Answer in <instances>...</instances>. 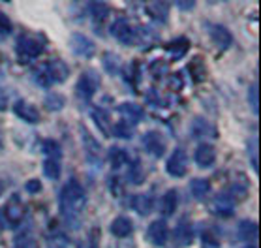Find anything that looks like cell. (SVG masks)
Segmentation results:
<instances>
[{
  "mask_svg": "<svg viewBox=\"0 0 261 248\" xmlns=\"http://www.w3.org/2000/svg\"><path fill=\"white\" fill-rule=\"evenodd\" d=\"M100 83H101V79H100V76H98V71L87 70L85 73H81L77 85H75V92H77L79 100L90 102V98L94 96V92L98 90V87H100Z\"/></svg>",
  "mask_w": 261,
  "mask_h": 248,
  "instance_id": "3",
  "label": "cell"
},
{
  "mask_svg": "<svg viewBox=\"0 0 261 248\" xmlns=\"http://www.w3.org/2000/svg\"><path fill=\"white\" fill-rule=\"evenodd\" d=\"M13 113L17 115L19 118H23L24 122H30V124H36L40 122V111H38V107L34 104H30L27 100H19L15 102V106H13Z\"/></svg>",
  "mask_w": 261,
  "mask_h": 248,
  "instance_id": "8",
  "label": "cell"
},
{
  "mask_svg": "<svg viewBox=\"0 0 261 248\" xmlns=\"http://www.w3.org/2000/svg\"><path fill=\"white\" fill-rule=\"evenodd\" d=\"M109 32H111V36H113L115 40H119L120 43H124V45H130V43H134L136 41V29L132 27V23L128 21V19L120 17L117 19L111 27H109Z\"/></svg>",
  "mask_w": 261,
  "mask_h": 248,
  "instance_id": "4",
  "label": "cell"
},
{
  "mask_svg": "<svg viewBox=\"0 0 261 248\" xmlns=\"http://www.w3.org/2000/svg\"><path fill=\"white\" fill-rule=\"evenodd\" d=\"M188 49H190V41L186 40V38H177V40L169 41L166 45V51L171 55V59H175V60L182 59L184 55L188 53Z\"/></svg>",
  "mask_w": 261,
  "mask_h": 248,
  "instance_id": "19",
  "label": "cell"
},
{
  "mask_svg": "<svg viewBox=\"0 0 261 248\" xmlns=\"http://www.w3.org/2000/svg\"><path fill=\"white\" fill-rule=\"evenodd\" d=\"M81 137H83V145L87 154H89L90 158H98L100 156V145H98L94 137L90 136V132L87 128H81Z\"/></svg>",
  "mask_w": 261,
  "mask_h": 248,
  "instance_id": "27",
  "label": "cell"
},
{
  "mask_svg": "<svg viewBox=\"0 0 261 248\" xmlns=\"http://www.w3.org/2000/svg\"><path fill=\"white\" fill-rule=\"evenodd\" d=\"M43 49H45V41H43L40 36L23 34L17 40V47H15V51H17L19 62L29 64V62H32V60L38 59V57L43 53Z\"/></svg>",
  "mask_w": 261,
  "mask_h": 248,
  "instance_id": "2",
  "label": "cell"
},
{
  "mask_svg": "<svg viewBox=\"0 0 261 248\" xmlns=\"http://www.w3.org/2000/svg\"><path fill=\"white\" fill-rule=\"evenodd\" d=\"M134 231V224H132L130 218H126V216H117V218L111 222V233L115 237H119V239H124L128 237Z\"/></svg>",
  "mask_w": 261,
  "mask_h": 248,
  "instance_id": "18",
  "label": "cell"
},
{
  "mask_svg": "<svg viewBox=\"0 0 261 248\" xmlns=\"http://www.w3.org/2000/svg\"><path fill=\"white\" fill-rule=\"evenodd\" d=\"M103 66L107 68L109 73H117L119 71V59H117V55H111V53H106L103 57Z\"/></svg>",
  "mask_w": 261,
  "mask_h": 248,
  "instance_id": "38",
  "label": "cell"
},
{
  "mask_svg": "<svg viewBox=\"0 0 261 248\" xmlns=\"http://www.w3.org/2000/svg\"><path fill=\"white\" fill-rule=\"evenodd\" d=\"M194 158H196L199 167H211L216 162V148L213 145H208V143H203V145L197 147Z\"/></svg>",
  "mask_w": 261,
  "mask_h": 248,
  "instance_id": "15",
  "label": "cell"
},
{
  "mask_svg": "<svg viewBox=\"0 0 261 248\" xmlns=\"http://www.w3.org/2000/svg\"><path fill=\"white\" fill-rule=\"evenodd\" d=\"M109 162H111V165H113L115 169H119L120 165H124L126 162H128V154H126L122 148L113 147L109 151Z\"/></svg>",
  "mask_w": 261,
  "mask_h": 248,
  "instance_id": "32",
  "label": "cell"
},
{
  "mask_svg": "<svg viewBox=\"0 0 261 248\" xmlns=\"http://www.w3.org/2000/svg\"><path fill=\"white\" fill-rule=\"evenodd\" d=\"M111 134H113L115 137H122V139H130L132 137V126L130 124H126L124 120H120V122L113 124L111 126Z\"/></svg>",
  "mask_w": 261,
  "mask_h": 248,
  "instance_id": "34",
  "label": "cell"
},
{
  "mask_svg": "<svg viewBox=\"0 0 261 248\" xmlns=\"http://www.w3.org/2000/svg\"><path fill=\"white\" fill-rule=\"evenodd\" d=\"M60 171H62V167H60V158L45 156V160H43V173H45V177L51 179V181H57V179L60 177Z\"/></svg>",
  "mask_w": 261,
  "mask_h": 248,
  "instance_id": "26",
  "label": "cell"
},
{
  "mask_svg": "<svg viewBox=\"0 0 261 248\" xmlns=\"http://www.w3.org/2000/svg\"><path fill=\"white\" fill-rule=\"evenodd\" d=\"M4 102H6V96L0 92V109H4V107H6V104H4Z\"/></svg>",
  "mask_w": 261,
  "mask_h": 248,
  "instance_id": "44",
  "label": "cell"
},
{
  "mask_svg": "<svg viewBox=\"0 0 261 248\" xmlns=\"http://www.w3.org/2000/svg\"><path fill=\"white\" fill-rule=\"evenodd\" d=\"M45 107H47L49 111H60L62 107H64V96L62 94H47L45 96V100H43Z\"/></svg>",
  "mask_w": 261,
  "mask_h": 248,
  "instance_id": "33",
  "label": "cell"
},
{
  "mask_svg": "<svg viewBox=\"0 0 261 248\" xmlns=\"http://www.w3.org/2000/svg\"><path fill=\"white\" fill-rule=\"evenodd\" d=\"M167 237H169V230H167L166 220H156V222H152V224L148 226L147 239L154 246H164L167 242Z\"/></svg>",
  "mask_w": 261,
  "mask_h": 248,
  "instance_id": "9",
  "label": "cell"
},
{
  "mask_svg": "<svg viewBox=\"0 0 261 248\" xmlns=\"http://www.w3.org/2000/svg\"><path fill=\"white\" fill-rule=\"evenodd\" d=\"M166 169L171 177H184L186 175V169H188V156L182 148H177L175 153L169 156L166 164Z\"/></svg>",
  "mask_w": 261,
  "mask_h": 248,
  "instance_id": "6",
  "label": "cell"
},
{
  "mask_svg": "<svg viewBox=\"0 0 261 248\" xmlns=\"http://www.w3.org/2000/svg\"><path fill=\"white\" fill-rule=\"evenodd\" d=\"M188 70H190V76L194 77L196 83H201L203 79L207 77V64H205V60H203L201 57H196L194 60H190Z\"/></svg>",
  "mask_w": 261,
  "mask_h": 248,
  "instance_id": "25",
  "label": "cell"
},
{
  "mask_svg": "<svg viewBox=\"0 0 261 248\" xmlns=\"http://www.w3.org/2000/svg\"><path fill=\"white\" fill-rule=\"evenodd\" d=\"M143 177H145V171H143V167H141V162H139V160L130 162V169H128V179H130V183L141 184Z\"/></svg>",
  "mask_w": 261,
  "mask_h": 248,
  "instance_id": "31",
  "label": "cell"
},
{
  "mask_svg": "<svg viewBox=\"0 0 261 248\" xmlns=\"http://www.w3.org/2000/svg\"><path fill=\"white\" fill-rule=\"evenodd\" d=\"M177 201H178L177 190H167L160 201L162 214H164V216H171V214L175 213V209H177Z\"/></svg>",
  "mask_w": 261,
  "mask_h": 248,
  "instance_id": "22",
  "label": "cell"
},
{
  "mask_svg": "<svg viewBox=\"0 0 261 248\" xmlns=\"http://www.w3.org/2000/svg\"><path fill=\"white\" fill-rule=\"evenodd\" d=\"M190 190L196 200H203L208 194V190H211V183H208L207 179H192Z\"/></svg>",
  "mask_w": 261,
  "mask_h": 248,
  "instance_id": "29",
  "label": "cell"
},
{
  "mask_svg": "<svg viewBox=\"0 0 261 248\" xmlns=\"http://www.w3.org/2000/svg\"><path fill=\"white\" fill-rule=\"evenodd\" d=\"M70 49L73 55H77V57H81V59H90L92 55L96 53V45L94 41H90L89 38L85 34H79V32H75V34L70 36Z\"/></svg>",
  "mask_w": 261,
  "mask_h": 248,
  "instance_id": "5",
  "label": "cell"
},
{
  "mask_svg": "<svg viewBox=\"0 0 261 248\" xmlns=\"http://www.w3.org/2000/svg\"><path fill=\"white\" fill-rule=\"evenodd\" d=\"M248 100L252 104V109L254 113L257 115L259 113V89H257V85H250V90H248Z\"/></svg>",
  "mask_w": 261,
  "mask_h": 248,
  "instance_id": "37",
  "label": "cell"
},
{
  "mask_svg": "<svg viewBox=\"0 0 261 248\" xmlns=\"http://www.w3.org/2000/svg\"><path fill=\"white\" fill-rule=\"evenodd\" d=\"M85 205H87V194H85L83 186L75 179L68 181L64 184V188L60 190L59 197L60 214L66 220V224L71 226V228H79Z\"/></svg>",
  "mask_w": 261,
  "mask_h": 248,
  "instance_id": "1",
  "label": "cell"
},
{
  "mask_svg": "<svg viewBox=\"0 0 261 248\" xmlns=\"http://www.w3.org/2000/svg\"><path fill=\"white\" fill-rule=\"evenodd\" d=\"M34 81L40 85V87H49L51 85V81H49V76L47 71H45V68H38V70L34 71Z\"/></svg>",
  "mask_w": 261,
  "mask_h": 248,
  "instance_id": "39",
  "label": "cell"
},
{
  "mask_svg": "<svg viewBox=\"0 0 261 248\" xmlns=\"http://www.w3.org/2000/svg\"><path fill=\"white\" fill-rule=\"evenodd\" d=\"M2 192H4V183L0 181V195H2Z\"/></svg>",
  "mask_w": 261,
  "mask_h": 248,
  "instance_id": "45",
  "label": "cell"
},
{
  "mask_svg": "<svg viewBox=\"0 0 261 248\" xmlns=\"http://www.w3.org/2000/svg\"><path fill=\"white\" fill-rule=\"evenodd\" d=\"M4 230V224H2V218H0V231Z\"/></svg>",
  "mask_w": 261,
  "mask_h": 248,
  "instance_id": "46",
  "label": "cell"
},
{
  "mask_svg": "<svg viewBox=\"0 0 261 248\" xmlns=\"http://www.w3.org/2000/svg\"><path fill=\"white\" fill-rule=\"evenodd\" d=\"M43 153H45V156H53V158H60L62 156L59 143L53 141V139H47V141L43 143Z\"/></svg>",
  "mask_w": 261,
  "mask_h": 248,
  "instance_id": "36",
  "label": "cell"
},
{
  "mask_svg": "<svg viewBox=\"0 0 261 248\" xmlns=\"http://www.w3.org/2000/svg\"><path fill=\"white\" fill-rule=\"evenodd\" d=\"M252 151V165H254V169L257 171V141L252 139V143L248 145V153Z\"/></svg>",
  "mask_w": 261,
  "mask_h": 248,
  "instance_id": "42",
  "label": "cell"
},
{
  "mask_svg": "<svg viewBox=\"0 0 261 248\" xmlns=\"http://www.w3.org/2000/svg\"><path fill=\"white\" fill-rule=\"evenodd\" d=\"M143 145H145V148H147L152 156H156V158L164 156V153H166V139L162 137L160 132H156V130H150L143 136Z\"/></svg>",
  "mask_w": 261,
  "mask_h": 248,
  "instance_id": "7",
  "label": "cell"
},
{
  "mask_svg": "<svg viewBox=\"0 0 261 248\" xmlns=\"http://www.w3.org/2000/svg\"><path fill=\"white\" fill-rule=\"evenodd\" d=\"M177 6L180 8V10H184V12H188V10H192V8L196 6V2H194V0H188V2H182V0H178Z\"/></svg>",
  "mask_w": 261,
  "mask_h": 248,
  "instance_id": "43",
  "label": "cell"
},
{
  "mask_svg": "<svg viewBox=\"0 0 261 248\" xmlns=\"http://www.w3.org/2000/svg\"><path fill=\"white\" fill-rule=\"evenodd\" d=\"M117 111L120 113L122 120H124L126 124H130V126L141 122L143 117H145L143 109L137 106V104H134V102H124V104H120V106L117 107Z\"/></svg>",
  "mask_w": 261,
  "mask_h": 248,
  "instance_id": "10",
  "label": "cell"
},
{
  "mask_svg": "<svg viewBox=\"0 0 261 248\" xmlns=\"http://www.w3.org/2000/svg\"><path fill=\"white\" fill-rule=\"evenodd\" d=\"M134 209H136L141 216H147V214L152 211V201H150V197L145 194L136 195V197H134Z\"/></svg>",
  "mask_w": 261,
  "mask_h": 248,
  "instance_id": "30",
  "label": "cell"
},
{
  "mask_svg": "<svg viewBox=\"0 0 261 248\" xmlns=\"http://www.w3.org/2000/svg\"><path fill=\"white\" fill-rule=\"evenodd\" d=\"M213 207H214V211H216L218 214H224V216H227V214L233 213V207H235V203H233L231 197H229L226 192H222V194H218L213 200Z\"/></svg>",
  "mask_w": 261,
  "mask_h": 248,
  "instance_id": "21",
  "label": "cell"
},
{
  "mask_svg": "<svg viewBox=\"0 0 261 248\" xmlns=\"http://www.w3.org/2000/svg\"><path fill=\"white\" fill-rule=\"evenodd\" d=\"M248 190H250L248 181L244 179V175H239V177H235L231 181L229 188L226 190V194L231 197L233 203H237V201H243L248 195Z\"/></svg>",
  "mask_w": 261,
  "mask_h": 248,
  "instance_id": "13",
  "label": "cell"
},
{
  "mask_svg": "<svg viewBox=\"0 0 261 248\" xmlns=\"http://www.w3.org/2000/svg\"><path fill=\"white\" fill-rule=\"evenodd\" d=\"M92 115V120L96 122V126L100 128V132L103 136H111V118L103 109H94L90 113Z\"/></svg>",
  "mask_w": 261,
  "mask_h": 248,
  "instance_id": "24",
  "label": "cell"
},
{
  "mask_svg": "<svg viewBox=\"0 0 261 248\" xmlns=\"http://www.w3.org/2000/svg\"><path fill=\"white\" fill-rule=\"evenodd\" d=\"M208 34H211V40L214 41V45L220 47L222 51L227 47H231L233 36L226 27H222V24H211V27H208Z\"/></svg>",
  "mask_w": 261,
  "mask_h": 248,
  "instance_id": "12",
  "label": "cell"
},
{
  "mask_svg": "<svg viewBox=\"0 0 261 248\" xmlns=\"http://www.w3.org/2000/svg\"><path fill=\"white\" fill-rule=\"evenodd\" d=\"M43 68H45V71H47L49 81H51V83L66 81V77H68V73H70V68L66 66V62H62V60H59V59H55V60H51V62H47Z\"/></svg>",
  "mask_w": 261,
  "mask_h": 248,
  "instance_id": "14",
  "label": "cell"
},
{
  "mask_svg": "<svg viewBox=\"0 0 261 248\" xmlns=\"http://www.w3.org/2000/svg\"><path fill=\"white\" fill-rule=\"evenodd\" d=\"M89 12H90L92 21H94L96 24H101V23H106V19L109 17L111 8L107 6L106 2H92L89 6Z\"/></svg>",
  "mask_w": 261,
  "mask_h": 248,
  "instance_id": "20",
  "label": "cell"
},
{
  "mask_svg": "<svg viewBox=\"0 0 261 248\" xmlns=\"http://www.w3.org/2000/svg\"><path fill=\"white\" fill-rule=\"evenodd\" d=\"M4 213H6V218L10 224L19 226L21 222H23L27 211H24V205L21 203V200H19L17 195H12V200L8 201L6 207H4Z\"/></svg>",
  "mask_w": 261,
  "mask_h": 248,
  "instance_id": "11",
  "label": "cell"
},
{
  "mask_svg": "<svg viewBox=\"0 0 261 248\" xmlns=\"http://www.w3.org/2000/svg\"><path fill=\"white\" fill-rule=\"evenodd\" d=\"M12 21H10V17H8L6 13L0 10V32H4V34H10L12 32Z\"/></svg>",
  "mask_w": 261,
  "mask_h": 248,
  "instance_id": "40",
  "label": "cell"
},
{
  "mask_svg": "<svg viewBox=\"0 0 261 248\" xmlns=\"http://www.w3.org/2000/svg\"><path fill=\"white\" fill-rule=\"evenodd\" d=\"M192 132H194L196 137H211V139L218 137V132L214 128V124H211L205 118H196L192 122Z\"/></svg>",
  "mask_w": 261,
  "mask_h": 248,
  "instance_id": "17",
  "label": "cell"
},
{
  "mask_svg": "<svg viewBox=\"0 0 261 248\" xmlns=\"http://www.w3.org/2000/svg\"><path fill=\"white\" fill-rule=\"evenodd\" d=\"M24 188L30 194H40L42 192V183H40V179H30V181L24 183Z\"/></svg>",
  "mask_w": 261,
  "mask_h": 248,
  "instance_id": "41",
  "label": "cell"
},
{
  "mask_svg": "<svg viewBox=\"0 0 261 248\" xmlns=\"http://www.w3.org/2000/svg\"><path fill=\"white\" fill-rule=\"evenodd\" d=\"M246 248H255V246H246Z\"/></svg>",
  "mask_w": 261,
  "mask_h": 248,
  "instance_id": "47",
  "label": "cell"
},
{
  "mask_svg": "<svg viewBox=\"0 0 261 248\" xmlns=\"http://www.w3.org/2000/svg\"><path fill=\"white\" fill-rule=\"evenodd\" d=\"M173 241H175L177 246H188V244L194 241V231H192V226L188 224L186 220H182V222L175 228V231H173Z\"/></svg>",
  "mask_w": 261,
  "mask_h": 248,
  "instance_id": "16",
  "label": "cell"
},
{
  "mask_svg": "<svg viewBox=\"0 0 261 248\" xmlns=\"http://www.w3.org/2000/svg\"><path fill=\"white\" fill-rule=\"evenodd\" d=\"M147 12L150 17L158 19V21H166L169 4L167 2H147Z\"/></svg>",
  "mask_w": 261,
  "mask_h": 248,
  "instance_id": "28",
  "label": "cell"
},
{
  "mask_svg": "<svg viewBox=\"0 0 261 248\" xmlns=\"http://www.w3.org/2000/svg\"><path fill=\"white\" fill-rule=\"evenodd\" d=\"M257 233H259V228L255 224L254 220H243L239 224V237L243 241H255L257 239Z\"/></svg>",
  "mask_w": 261,
  "mask_h": 248,
  "instance_id": "23",
  "label": "cell"
},
{
  "mask_svg": "<svg viewBox=\"0 0 261 248\" xmlns=\"http://www.w3.org/2000/svg\"><path fill=\"white\" fill-rule=\"evenodd\" d=\"M13 248H40V244H38V241H36L34 237L30 235H21L15 239V242H13Z\"/></svg>",
  "mask_w": 261,
  "mask_h": 248,
  "instance_id": "35",
  "label": "cell"
}]
</instances>
